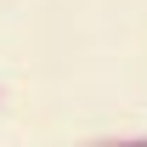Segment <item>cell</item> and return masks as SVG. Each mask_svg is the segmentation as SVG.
I'll return each mask as SVG.
<instances>
[]
</instances>
